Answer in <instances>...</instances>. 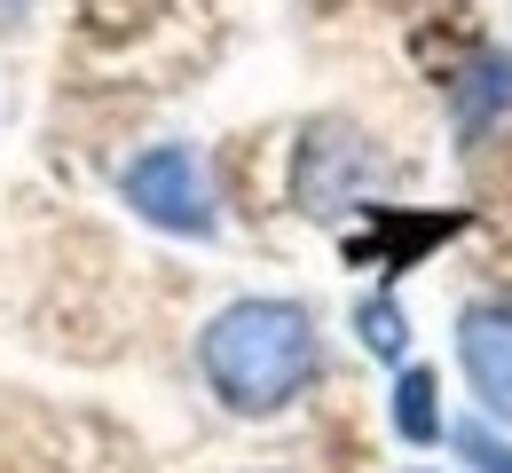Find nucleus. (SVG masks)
<instances>
[{"label":"nucleus","instance_id":"obj_5","mask_svg":"<svg viewBox=\"0 0 512 473\" xmlns=\"http://www.w3.org/2000/svg\"><path fill=\"white\" fill-rule=\"evenodd\" d=\"M505 111H512V48H489L457 79V135H489Z\"/></svg>","mask_w":512,"mask_h":473},{"label":"nucleus","instance_id":"obj_3","mask_svg":"<svg viewBox=\"0 0 512 473\" xmlns=\"http://www.w3.org/2000/svg\"><path fill=\"white\" fill-rule=\"evenodd\" d=\"M119 198H127L150 229H166V237H213V190H205V174H197L190 142L142 150L127 174H119Z\"/></svg>","mask_w":512,"mask_h":473},{"label":"nucleus","instance_id":"obj_4","mask_svg":"<svg viewBox=\"0 0 512 473\" xmlns=\"http://www.w3.org/2000/svg\"><path fill=\"white\" fill-rule=\"evenodd\" d=\"M457 363L473 379L481 418L512 426V300H473L457 316Z\"/></svg>","mask_w":512,"mask_h":473},{"label":"nucleus","instance_id":"obj_1","mask_svg":"<svg viewBox=\"0 0 512 473\" xmlns=\"http://www.w3.org/2000/svg\"><path fill=\"white\" fill-rule=\"evenodd\" d=\"M316 316L300 308V300H229L205 332H197V371H205V387L221 395V410H237V418H276V410H292L308 387H316Z\"/></svg>","mask_w":512,"mask_h":473},{"label":"nucleus","instance_id":"obj_7","mask_svg":"<svg viewBox=\"0 0 512 473\" xmlns=\"http://www.w3.org/2000/svg\"><path fill=\"white\" fill-rule=\"evenodd\" d=\"M355 332H363V347L386 355V363H402V347H410V324H402V300H394V292L355 300Z\"/></svg>","mask_w":512,"mask_h":473},{"label":"nucleus","instance_id":"obj_8","mask_svg":"<svg viewBox=\"0 0 512 473\" xmlns=\"http://www.w3.org/2000/svg\"><path fill=\"white\" fill-rule=\"evenodd\" d=\"M457 458H465L473 473H512V442L497 434V426L465 418V426H457Z\"/></svg>","mask_w":512,"mask_h":473},{"label":"nucleus","instance_id":"obj_2","mask_svg":"<svg viewBox=\"0 0 512 473\" xmlns=\"http://www.w3.org/2000/svg\"><path fill=\"white\" fill-rule=\"evenodd\" d=\"M379 182H386V158L355 127H339V119H316L300 135V150H292V198H300V213H316V221H339V213L371 205Z\"/></svg>","mask_w":512,"mask_h":473},{"label":"nucleus","instance_id":"obj_6","mask_svg":"<svg viewBox=\"0 0 512 473\" xmlns=\"http://www.w3.org/2000/svg\"><path fill=\"white\" fill-rule=\"evenodd\" d=\"M434 395H442V387H434V371H426V363L394 379V434H402L410 450L442 442V403H434Z\"/></svg>","mask_w":512,"mask_h":473}]
</instances>
